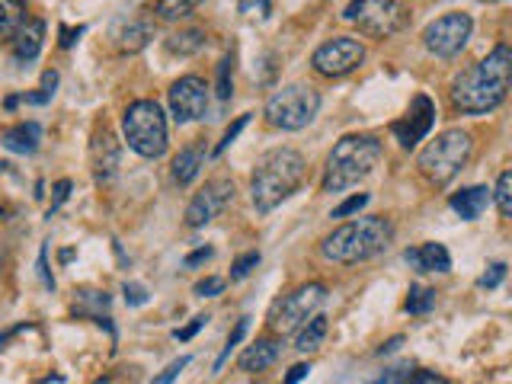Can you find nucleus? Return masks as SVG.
<instances>
[{"label":"nucleus","instance_id":"1","mask_svg":"<svg viewBox=\"0 0 512 384\" xmlns=\"http://www.w3.org/2000/svg\"><path fill=\"white\" fill-rule=\"evenodd\" d=\"M509 77H512V52H509L506 42H500L484 61H477L474 68L461 71L455 77V84H452L455 109L468 112V116H484V112H493L506 100Z\"/></svg>","mask_w":512,"mask_h":384},{"label":"nucleus","instance_id":"2","mask_svg":"<svg viewBox=\"0 0 512 384\" xmlns=\"http://www.w3.org/2000/svg\"><path fill=\"white\" fill-rule=\"evenodd\" d=\"M391 237H394V228L388 218H381V215L356 218V221L340 224L333 234L320 240V253H324L330 263L356 266V263H365V260H372V256H378L391 244Z\"/></svg>","mask_w":512,"mask_h":384},{"label":"nucleus","instance_id":"3","mask_svg":"<svg viewBox=\"0 0 512 384\" xmlns=\"http://www.w3.org/2000/svg\"><path fill=\"white\" fill-rule=\"evenodd\" d=\"M304 180V157L292 148H276L266 151L250 176V199L256 212H272L282 205Z\"/></svg>","mask_w":512,"mask_h":384},{"label":"nucleus","instance_id":"4","mask_svg":"<svg viewBox=\"0 0 512 384\" xmlns=\"http://www.w3.org/2000/svg\"><path fill=\"white\" fill-rule=\"evenodd\" d=\"M384 148L375 135H346L333 144V151L327 157L324 167V180H320V189L324 192H343L349 186H356L359 180H365L368 173L378 167Z\"/></svg>","mask_w":512,"mask_h":384},{"label":"nucleus","instance_id":"5","mask_svg":"<svg viewBox=\"0 0 512 384\" xmlns=\"http://www.w3.org/2000/svg\"><path fill=\"white\" fill-rule=\"evenodd\" d=\"M471 151H474L471 135L461 132V128H448V132L436 135L420 151L416 167H420V173L432 186H448L471 160Z\"/></svg>","mask_w":512,"mask_h":384},{"label":"nucleus","instance_id":"6","mask_svg":"<svg viewBox=\"0 0 512 384\" xmlns=\"http://www.w3.org/2000/svg\"><path fill=\"white\" fill-rule=\"evenodd\" d=\"M122 135L135 154L157 160L167 154V116L154 100H135L122 116Z\"/></svg>","mask_w":512,"mask_h":384},{"label":"nucleus","instance_id":"7","mask_svg":"<svg viewBox=\"0 0 512 384\" xmlns=\"http://www.w3.org/2000/svg\"><path fill=\"white\" fill-rule=\"evenodd\" d=\"M343 20L368 39H391L410 26V10L400 0H349Z\"/></svg>","mask_w":512,"mask_h":384},{"label":"nucleus","instance_id":"8","mask_svg":"<svg viewBox=\"0 0 512 384\" xmlns=\"http://www.w3.org/2000/svg\"><path fill=\"white\" fill-rule=\"evenodd\" d=\"M266 122L282 132H301L320 112V93L308 84H288L266 100Z\"/></svg>","mask_w":512,"mask_h":384},{"label":"nucleus","instance_id":"9","mask_svg":"<svg viewBox=\"0 0 512 384\" xmlns=\"http://www.w3.org/2000/svg\"><path fill=\"white\" fill-rule=\"evenodd\" d=\"M327 301V285L324 282H308L298 285L295 292L282 295L269 311V327L276 333H295L314 317V311Z\"/></svg>","mask_w":512,"mask_h":384},{"label":"nucleus","instance_id":"10","mask_svg":"<svg viewBox=\"0 0 512 384\" xmlns=\"http://www.w3.org/2000/svg\"><path fill=\"white\" fill-rule=\"evenodd\" d=\"M471 29H474L471 16L461 10H452L423 29V45H426V52L436 58H455V55H461V48L468 45Z\"/></svg>","mask_w":512,"mask_h":384},{"label":"nucleus","instance_id":"11","mask_svg":"<svg viewBox=\"0 0 512 384\" xmlns=\"http://www.w3.org/2000/svg\"><path fill=\"white\" fill-rule=\"evenodd\" d=\"M362 61H365V45L359 39H352V36H333V39H327L311 55V68L320 77L336 80V77L352 74Z\"/></svg>","mask_w":512,"mask_h":384},{"label":"nucleus","instance_id":"12","mask_svg":"<svg viewBox=\"0 0 512 384\" xmlns=\"http://www.w3.org/2000/svg\"><path fill=\"white\" fill-rule=\"evenodd\" d=\"M234 199V183L218 176V180H208L196 196L189 199L186 205V224L189 228H205V224H212L224 208L231 205Z\"/></svg>","mask_w":512,"mask_h":384},{"label":"nucleus","instance_id":"13","mask_svg":"<svg viewBox=\"0 0 512 384\" xmlns=\"http://www.w3.org/2000/svg\"><path fill=\"white\" fill-rule=\"evenodd\" d=\"M167 100H170L173 122H180V125L199 122L205 116V109H208V87H205L202 77L189 74V77H180L170 87Z\"/></svg>","mask_w":512,"mask_h":384},{"label":"nucleus","instance_id":"14","mask_svg":"<svg viewBox=\"0 0 512 384\" xmlns=\"http://www.w3.org/2000/svg\"><path fill=\"white\" fill-rule=\"evenodd\" d=\"M432 122H436V103L429 100V96H416V100L410 103V109H407V116L404 119H397L394 125H391V132H394V138H397V144L404 151H410V148H416L426 135H429V128H432Z\"/></svg>","mask_w":512,"mask_h":384},{"label":"nucleus","instance_id":"15","mask_svg":"<svg viewBox=\"0 0 512 384\" xmlns=\"http://www.w3.org/2000/svg\"><path fill=\"white\" fill-rule=\"evenodd\" d=\"M119 160H122V148L112 132H96L93 135V144H90V164H93V176L100 183H106L112 173L119 170Z\"/></svg>","mask_w":512,"mask_h":384},{"label":"nucleus","instance_id":"16","mask_svg":"<svg viewBox=\"0 0 512 384\" xmlns=\"http://www.w3.org/2000/svg\"><path fill=\"white\" fill-rule=\"evenodd\" d=\"M13 58L20 64L36 61L42 52V42H45V23L42 20H26L20 29L13 32Z\"/></svg>","mask_w":512,"mask_h":384},{"label":"nucleus","instance_id":"17","mask_svg":"<svg viewBox=\"0 0 512 384\" xmlns=\"http://www.w3.org/2000/svg\"><path fill=\"white\" fill-rule=\"evenodd\" d=\"M279 356H282V343L279 340H256V343H250L244 352H240L237 365H240V372L256 375V372H266V368L276 365Z\"/></svg>","mask_w":512,"mask_h":384},{"label":"nucleus","instance_id":"18","mask_svg":"<svg viewBox=\"0 0 512 384\" xmlns=\"http://www.w3.org/2000/svg\"><path fill=\"white\" fill-rule=\"evenodd\" d=\"M404 260L416 269V272H448L452 269V256H448L445 244H423L416 250H404Z\"/></svg>","mask_w":512,"mask_h":384},{"label":"nucleus","instance_id":"19","mask_svg":"<svg viewBox=\"0 0 512 384\" xmlns=\"http://www.w3.org/2000/svg\"><path fill=\"white\" fill-rule=\"evenodd\" d=\"M448 205H452V212L464 221H477L480 215L487 212V205H490V189L487 186H468V189H461L455 192L452 199H448Z\"/></svg>","mask_w":512,"mask_h":384},{"label":"nucleus","instance_id":"20","mask_svg":"<svg viewBox=\"0 0 512 384\" xmlns=\"http://www.w3.org/2000/svg\"><path fill=\"white\" fill-rule=\"evenodd\" d=\"M202 160H205V148H202V144H186V148L173 157V180L180 183V186H189L199 176Z\"/></svg>","mask_w":512,"mask_h":384},{"label":"nucleus","instance_id":"21","mask_svg":"<svg viewBox=\"0 0 512 384\" xmlns=\"http://www.w3.org/2000/svg\"><path fill=\"white\" fill-rule=\"evenodd\" d=\"M39 141H42V125L39 122H20L4 135V144L16 154H32L39 148Z\"/></svg>","mask_w":512,"mask_h":384},{"label":"nucleus","instance_id":"22","mask_svg":"<svg viewBox=\"0 0 512 384\" xmlns=\"http://www.w3.org/2000/svg\"><path fill=\"white\" fill-rule=\"evenodd\" d=\"M154 39V29H151V23H144V20H132V23H122L119 29H116V42H119V48L122 52H141L144 45H148Z\"/></svg>","mask_w":512,"mask_h":384},{"label":"nucleus","instance_id":"23","mask_svg":"<svg viewBox=\"0 0 512 384\" xmlns=\"http://www.w3.org/2000/svg\"><path fill=\"white\" fill-rule=\"evenodd\" d=\"M327 340V317L324 314H314L308 324L298 327V336H295V349L298 352H317Z\"/></svg>","mask_w":512,"mask_h":384},{"label":"nucleus","instance_id":"24","mask_svg":"<svg viewBox=\"0 0 512 384\" xmlns=\"http://www.w3.org/2000/svg\"><path fill=\"white\" fill-rule=\"evenodd\" d=\"M375 384H448V381L432 375V372H420V368L400 365V368H388V372H384Z\"/></svg>","mask_w":512,"mask_h":384},{"label":"nucleus","instance_id":"25","mask_svg":"<svg viewBox=\"0 0 512 384\" xmlns=\"http://www.w3.org/2000/svg\"><path fill=\"white\" fill-rule=\"evenodd\" d=\"M202 48H205V32L202 29H186V32H176V36L167 39V52L180 55V58L199 55Z\"/></svg>","mask_w":512,"mask_h":384},{"label":"nucleus","instance_id":"26","mask_svg":"<svg viewBox=\"0 0 512 384\" xmlns=\"http://www.w3.org/2000/svg\"><path fill=\"white\" fill-rule=\"evenodd\" d=\"M26 23V0H0V39L13 36Z\"/></svg>","mask_w":512,"mask_h":384},{"label":"nucleus","instance_id":"27","mask_svg":"<svg viewBox=\"0 0 512 384\" xmlns=\"http://www.w3.org/2000/svg\"><path fill=\"white\" fill-rule=\"evenodd\" d=\"M199 4H202V0H157L154 13L160 16V20L173 23V20H183V16H189Z\"/></svg>","mask_w":512,"mask_h":384},{"label":"nucleus","instance_id":"28","mask_svg":"<svg viewBox=\"0 0 512 384\" xmlns=\"http://www.w3.org/2000/svg\"><path fill=\"white\" fill-rule=\"evenodd\" d=\"M432 308H436V288L410 285V295H407L404 311L407 314H429Z\"/></svg>","mask_w":512,"mask_h":384},{"label":"nucleus","instance_id":"29","mask_svg":"<svg viewBox=\"0 0 512 384\" xmlns=\"http://www.w3.org/2000/svg\"><path fill=\"white\" fill-rule=\"evenodd\" d=\"M490 199L496 202V208H500L503 218L512 215V173L509 170L500 173V180H496V189H490Z\"/></svg>","mask_w":512,"mask_h":384},{"label":"nucleus","instance_id":"30","mask_svg":"<svg viewBox=\"0 0 512 384\" xmlns=\"http://www.w3.org/2000/svg\"><path fill=\"white\" fill-rule=\"evenodd\" d=\"M218 100L228 103L231 93H234V55H228L221 64H218Z\"/></svg>","mask_w":512,"mask_h":384},{"label":"nucleus","instance_id":"31","mask_svg":"<svg viewBox=\"0 0 512 384\" xmlns=\"http://www.w3.org/2000/svg\"><path fill=\"white\" fill-rule=\"evenodd\" d=\"M247 122H250V112H247V116H237L228 128H224V135H221V141L215 144V157H221L224 151H228L231 148V144H234V138L240 135V132H244V128H247Z\"/></svg>","mask_w":512,"mask_h":384},{"label":"nucleus","instance_id":"32","mask_svg":"<svg viewBox=\"0 0 512 384\" xmlns=\"http://www.w3.org/2000/svg\"><path fill=\"white\" fill-rule=\"evenodd\" d=\"M256 266H260V253H256V250L244 253V256H240V260H234V266H231V282L247 279Z\"/></svg>","mask_w":512,"mask_h":384},{"label":"nucleus","instance_id":"33","mask_svg":"<svg viewBox=\"0 0 512 384\" xmlns=\"http://www.w3.org/2000/svg\"><path fill=\"white\" fill-rule=\"evenodd\" d=\"M247 324H250V317H240V320H237V327H234V333L228 336V346H224V349H221V356L215 359V372H218V368H221L224 362H228V359H231V349H234V346H237L240 340H244V333H247Z\"/></svg>","mask_w":512,"mask_h":384},{"label":"nucleus","instance_id":"34","mask_svg":"<svg viewBox=\"0 0 512 384\" xmlns=\"http://www.w3.org/2000/svg\"><path fill=\"white\" fill-rule=\"evenodd\" d=\"M365 205H368V192H359V196H349L343 205H336L333 212H330V218H349V215H359Z\"/></svg>","mask_w":512,"mask_h":384},{"label":"nucleus","instance_id":"35","mask_svg":"<svg viewBox=\"0 0 512 384\" xmlns=\"http://www.w3.org/2000/svg\"><path fill=\"white\" fill-rule=\"evenodd\" d=\"M189 356H180V359H173L167 368H164V372H160V375H154V381L151 384H173L176 378H180V372H183V368H189Z\"/></svg>","mask_w":512,"mask_h":384},{"label":"nucleus","instance_id":"36","mask_svg":"<svg viewBox=\"0 0 512 384\" xmlns=\"http://www.w3.org/2000/svg\"><path fill=\"white\" fill-rule=\"evenodd\" d=\"M196 298H215V295H221L224 292V279H218V276H208V279H199L196 282Z\"/></svg>","mask_w":512,"mask_h":384},{"label":"nucleus","instance_id":"37","mask_svg":"<svg viewBox=\"0 0 512 384\" xmlns=\"http://www.w3.org/2000/svg\"><path fill=\"white\" fill-rule=\"evenodd\" d=\"M205 324H208V317H205V314H199V317H192V320H189V324H186V327H180V330H173V340H180V343H189V340H192V336H196V333H199V330H202Z\"/></svg>","mask_w":512,"mask_h":384},{"label":"nucleus","instance_id":"38","mask_svg":"<svg viewBox=\"0 0 512 384\" xmlns=\"http://www.w3.org/2000/svg\"><path fill=\"white\" fill-rule=\"evenodd\" d=\"M125 304H132V308H141V304H148V288L138 285V282H125Z\"/></svg>","mask_w":512,"mask_h":384},{"label":"nucleus","instance_id":"39","mask_svg":"<svg viewBox=\"0 0 512 384\" xmlns=\"http://www.w3.org/2000/svg\"><path fill=\"white\" fill-rule=\"evenodd\" d=\"M503 276H506V263H493L487 272H484V276H480V288H496V285H500L503 282Z\"/></svg>","mask_w":512,"mask_h":384},{"label":"nucleus","instance_id":"40","mask_svg":"<svg viewBox=\"0 0 512 384\" xmlns=\"http://www.w3.org/2000/svg\"><path fill=\"white\" fill-rule=\"evenodd\" d=\"M308 375H311V365L308 362H298V365L288 368V375L282 378V384H298V381H304Z\"/></svg>","mask_w":512,"mask_h":384},{"label":"nucleus","instance_id":"41","mask_svg":"<svg viewBox=\"0 0 512 384\" xmlns=\"http://www.w3.org/2000/svg\"><path fill=\"white\" fill-rule=\"evenodd\" d=\"M55 87H58V74H55V71H45V74H42V96H45V100H52V96H55Z\"/></svg>","mask_w":512,"mask_h":384},{"label":"nucleus","instance_id":"42","mask_svg":"<svg viewBox=\"0 0 512 384\" xmlns=\"http://www.w3.org/2000/svg\"><path fill=\"white\" fill-rule=\"evenodd\" d=\"M212 253H215L212 247H199L196 253H189V256H186V266L192 269V266H199V263H205V260H212Z\"/></svg>","mask_w":512,"mask_h":384},{"label":"nucleus","instance_id":"43","mask_svg":"<svg viewBox=\"0 0 512 384\" xmlns=\"http://www.w3.org/2000/svg\"><path fill=\"white\" fill-rule=\"evenodd\" d=\"M80 36H84V26H77V29H61V48H71Z\"/></svg>","mask_w":512,"mask_h":384},{"label":"nucleus","instance_id":"44","mask_svg":"<svg viewBox=\"0 0 512 384\" xmlns=\"http://www.w3.org/2000/svg\"><path fill=\"white\" fill-rule=\"evenodd\" d=\"M68 192H71V180H61V183L55 186V205H52V208H58L64 199H68Z\"/></svg>","mask_w":512,"mask_h":384},{"label":"nucleus","instance_id":"45","mask_svg":"<svg viewBox=\"0 0 512 384\" xmlns=\"http://www.w3.org/2000/svg\"><path fill=\"white\" fill-rule=\"evenodd\" d=\"M400 343H404V340H400V336H394V340H391V343H384V346H381L378 352H381V356H384V352H394V349H397Z\"/></svg>","mask_w":512,"mask_h":384},{"label":"nucleus","instance_id":"46","mask_svg":"<svg viewBox=\"0 0 512 384\" xmlns=\"http://www.w3.org/2000/svg\"><path fill=\"white\" fill-rule=\"evenodd\" d=\"M93 384H109V378H100V381H93Z\"/></svg>","mask_w":512,"mask_h":384}]
</instances>
